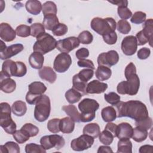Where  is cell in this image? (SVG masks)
Masks as SVG:
<instances>
[{"label": "cell", "instance_id": "26", "mask_svg": "<svg viewBox=\"0 0 153 153\" xmlns=\"http://www.w3.org/2000/svg\"><path fill=\"white\" fill-rule=\"evenodd\" d=\"M44 16L42 25H44L45 29L52 31L54 27H56L59 23L58 17L56 14H47Z\"/></svg>", "mask_w": 153, "mask_h": 153}, {"label": "cell", "instance_id": "42", "mask_svg": "<svg viewBox=\"0 0 153 153\" xmlns=\"http://www.w3.org/2000/svg\"><path fill=\"white\" fill-rule=\"evenodd\" d=\"M78 39L82 44H90L93 40V36L89 31L84 30L79 34Z\"/></svg>", "mask_w": 153, "mask_h": 153}, {"label": "cell", "instance_id": "32", "mask_svg": "<svg viewBox=\"0 0 153 153\" xmlns=\"http://www.w3.org/2000/svg\"><path fill=\"white\" fill-rule=\"evenodd\" d=\"M11 111L13 114L17 117L24 115L27 111V106L25 102L22 100L14 102L11 106Z\"/></svg>", "mask_w": 153, "mask_h": 153}, {"label": "cell", "instance_id": "16", "mask_svg": "<svg viewBox=\"0 0 153 153\" xmlns=\"http://www.w3.org/2000/svg\"><path fill=\"white\" fill-rule=\"evenodd\" d=\"M16 36V32L7 23H2L0 25V37L1 40L5 42L13 41Z\"/></svg>", "mask_w": 153, "mask_h": 153}, {"label": "cell", "instance_id": "49", "mask_svg": "<svg viewBox=\"0 0 153 153\" xmlns=\"http://www.w3.org/2000/svg\"><path fill=\"white\" fill-rule=\"evenodd\" d=\"M117 12L119 17L122 20H127L133 15L132 12L127 7H118Z\"/></svg>", "mask_w": 153, "mask_h": 153}, {"label": "cell", "instance_id": "27", "mask_svg": "<svg viewBox=\"0 0 153 153\" xmlns=\"http://www.w3.org/2000/svg\"><path fill=\"white\" fill-rule=\"evenodd\" d=\"M82 133L83 134L90 136L93 138H96L100 133V127L97 123H89L84 126Z\"/></svg>", "mask_w": 153, "mask_h": 153}, {"label": "cell", "instance_id": "55", "mask_svg": "<svg viewBox=\"0 0 153 153\" xmlns=\"http://www.w3.org/2000/svg\"><path fill=\"white\" fill-rule=\"evenodd\" d=\"M78 66L82 68H86L87 69H91L94 70L95 69L93 62L91 60L88 59H82L79 60L77 62Z\"/></svg>", "mask_w": 153, "mask_h": 153}, {"label": "cell", "instance_id": "57", "mask_svg": "<svg viewBox=\"0 0 153 153\" xmlns=\"http://www.w3.org/2000/svg\"><path fill=\"white\" fill-rule=\"evenodd\" d=\"M75 56L79 60L85 59L89 56V51L86 48H79L76 51Z\"/></svg>", "mask_w": 153, "mask_h": 153}, {"label": "cell", "instance_id": "36", "mask_svg": "<svg viewBox=\"0 0 153 153\" xmlns=\"http://www.w3.org/2000/svg\"><path fill=\"white\" fill-rule=\"evenodd\" d=\"M65 96L67 101L71 104H74L78 102L79 100H80L82 96V95L80 93H79L73 88L69 89L65 93Z\"/></svg>", "mask_w": 153, "mask_h": 153}, {"label": "cell", "instance_id": "62", "mask_svg": "<svg viewBox=\"0 0 153 153\" xmlns=\"http://www.w3.org/2000/svg\"><path fill=\"white\" fill-rule=\"evenodd\" d=\"M109 2L117 5L118 7H127L128 5V1L126 0H118V1H108Z\"/></svg>", "mask_w": 153, "mask_h": 153}, {"label": "cell", "instance_id": "1", "mask_svg": "<svg viewBox=\"0 0 153 153\" xmlns=\"http://www.w3.org/2000/svg\"><path fill=\"white\" fill-rule=\"evenodd\" d=\"M117 117H129L139 121L149 117L146 105L139 100L120 102L117 105Z\"/></svg>", "mask_w": 153, "mask_h": 153}, {"label": "cell", "instance_id": "33", "mask_svg": "<svg viewBox=\"0 0 153 153\" xmlns=\"http://www.w3.org/2000/svg\"><path fill=\"white\" fill-rule=\"evenodd\" d=\"M148 130L139 127H136L133 129V133L131 138L137 142H142L145 140L148 137Z\"/></svg>", "mask_w": 153, "mask_h": 153}, {"label": "cell", "instance_id": "45", "mask_svg": "<svg viewBox=\"0 0 153 153\" xmlns=\"http://www.w3.org/2000/svg\"><path fill=\"white\" fill-rule=\"evenodd\" d=\"M60 119L59 118H53L48 121L47 128L48 130L53 133H57L60 130Z\"/></svg>", "mask_w": 153, "mask_h": 153}, {"label": "cell", "instance_id": "25", "mask_svg": "<svg viewBox=\"0 0 153 153\" xmlns=\"http://www.w3.org/2000/svg\"><path fill=\"white\" fill-rule=\"evenodd\" d=\"M25 7L29 13L32 15H38L42 10V5L39 1L29 0L26 2Z\"/></svg>", "mask_w": 153, "mask_h": 153}, {"label": "cell", "instance_id": "44", "mask_svg": "<svg viewBox=\"0 0 153 153\" xmlns=\"http://www.w3.org/2000/svg\"><path fill=\"white\" fill-rule=\"evenodd\" d=\"M117 29L121 33L127 34L131 30V26L127 20H120L117 23Z\"/></svg>", "mask_w": 153, "mask_h": 153}, {"label": "cell", "instance_id": "59", "mask_svg": "<svg viewBox=\"0 0 153 153\" xmlns=\"http://www.w3.org/2000/svg\"><path fill=\"white\" fill-rule=\"evenodd\" d=\"M134 73H136V66L134 65V63L131 62L129 64H128L127 65V66L126 67V69L124 71L125 77L129 75H131L132 74H134Z\"/></svg>", "mask_w": 153, "mask_h": 153}, {"label": "cell", "instance_id": "14", "mask_svg": "<svg viewBox=\"0 0 153 153\" xmlns=\"http://www.w3.org/2000/svg\"><path fill=\"white\" fill-rule=\"evenodd\" d=\"M119 61V56L115 50H110L106 53H100L97 57V63L99 65L108 68L116 65Z\"/></svg>", "mask_w": 153, "mask_h": 153}, {"label": "cell", "instance_id": "61", "mask_svg": "<svg viewBox=\"0 0 153 153\" xmlns=\"http://www.w3.org/2000/svg\"><path fill=\"white\" fill-rule=\"evenodd\" d=\"M153 146L150 145H145L141 146L139 149V152L140 153H144V152H152Z\"/></svg>", "mask_w": 153, "mask_h": 153}, {"label": "cell", "instance_id": "22", "mask_svg": "<svg viewBox=\"0 0 153 153\" xmlns=\"http://www.w3.org/2000/svg\"><path fill=\"white\" fill-rule=\"evenodd\" d=\"M44 57L43 54L38 52L32 53L29 57V62L30 66L35 69H41L44 64Z\"/></svg>", "mask_w": 153, "mask_h": 153}, {"label": "cell", "instance_id": "11", "mask_svg": "<svg viewBox=\"0 0 153 153\" xmlns=\"http://www.w3.org/2000/svg\"><path fill=\"white\" fill-rule=\"evenodd\" d=\"M71 64V56L68 53H61L56 57L53 63V68L59 73H63L68 70Z\"/></svg>", "mask_w": 153, "mask_h": 153}, {"label": "cell", "instance_id": "15", "mask_svg": "<svg viewBox=\"0 0 153 153\" xmlns=\"http://www.w3.org/2000/svg\"><path fill=\"white\" fill-rule=\"evenodd\" d=\"M121 48L126 56L133 55L137 50V42L136 36L129 35L126 36L121 42Z\"/></svg>", "mask_w": 153, "mask_h": 153}, {"label": "cell", "instance_id": "51", "mask_svg": "<svg viewBox=\"0 0 153 153\" xmlns=\"http://www.w3.org/2000/svg\"><path fill=\"white\" fill-rule=\"evenodd\" d=\"M94 74V71L91 69H84L79 71L78 74V76L80 79L83 80L85 82L88 81L91 78H92Z\"/></svg>", "mask_w": 153, "mask_h": 153}, {"label": "cell", "instance_id": "40", "mask_svg": "<svg viewBox=\"0 0 153 153\" xmlns=\"http://www.w3.org/2000/svg\"><path fill=\"white\" fill-rule=\"evenodd\" d=\"M21 129L23 130L30 137L36 136L39 131L38 127L31 123H26L22 127Z\"/></svg>", "mask_w": 153, "mask_h": 153}, {"label": "cell", "instance_id": "41", "mask_svg": "<svg viewBox=\"0 0 153 153\" xmlns=\"http://www.w3.org/2000/svg\"><path fill=\"white\" fill-rule=\"evenodd\" d=\"M25 152L26 153H45L46 149L41 145L30 143L25 146Z\"/></svg>", "mask_w": 153, "mask_h": 153}, {"label": "cell", "instance_id": "46", "mask_svg": "<svg viewBox=\"0 0 153 153\" xmlns=\"http://www.w3.org/2000/svg\"><path fill=\"white\" fill-rule=\"evenodd\" d=\"M105 100L112 105H117L120 102V96L115 92H110L104 94Z\"/></svg>", "mask_w": 153, "mask_h": 153}, {"label": "cell", "instance_id": "31", "mask_svg": "<svg viewBox=\"0 0 153 153\" xmlns=\"http://www.w3.org/2000/svg\"><path fill=\"white\" fill-rule=\"evenodd\" d=\"M62 110L69 115V117L73 120L75 122L79 123L80 120V113L77 110L75 106L73 105H65L62 107Z\"/></svg>", "mask_w": 153, "mask_h": 153}, {"label": "cell", "instance_id": "60", "mask_svg": "<svg viewBox=\"0 0 153 153\" xmlns=\"http://www.w3.org/2000/svg\"><path fill=\"white\" fill-rule=\"evenodd\" d=\"M117 125H116L114 123L109 122L105 126V130H106L109 131H110L114 136V137H117L116 133H117Z\"/></svg>", "mask_w": 153, "mask_h": 153}, {"label": "cell", "instance_id": "9", "mask_svg": "<svg viewBox=\"0 0 153 153\" xmlns=\"http://www.w3.org/2000/svg\"><path fill=\"white\" fill-rule=\"evenodd\" d=\"M40 143L46 150L53 148L59 150L64 146L65 141L62 136L54 134L42 137L40 139Z\"/></svg>", "mask_w": 153, "mask_h": 153}, {"label": "cell", "instance_id": "38", "mask_svg": "<svg viewBox=\"0 0 153 153\" xmlns=\"http://www.w3.org/2000/svg\"><path fill=\"white\" fill-rule=\"evenodd\" d=\"M114 138V135L106 130H104L99 134V141L105 145H111L113 142Z\"/></svg>", "mask_w": 153, "mask_h": 153}, {"label": "cell", "instance_id": "6", "mask_svg": "<svg viewBox=\"0 0 153 153\" xmlns=\"http://www.w3.org/2000/svg\"><path fill=\"white\" fill-rule=\"evenodd\" d=\"M0 126L4 128V131L10 134H13L16 131V123L11 117V108L7 102H2L0 104Z\"/></svg>", "mask_w": 153, "mask_h": 153}, {"label": "cell", "instance_id": "18", "mask_svg": "<svg viewBox=\"0 0 153 153\" xmlns=\"http://www.w3.org/2000/svg\"><path fill=\"white\" fill-rule=\"evenodd\" d=\"M17 71V63L12 60H7L4 62L2 65L1 75L5 77L15 76Z\"/></svg>", "mask_w": 153, "mask_h": 153}, {"label": "cell", "instance_id": "20", "mask_svg": "<svg viewBox=\"0 0 153 153\" xmlns=\"http://www.w3.org/2000/svg\"><path fill=\"white\" fill-rule=\"evenodd\" d=\"M1 90L5 93L13 92L16 88L15 81L10 77H5L1 75Z\"/></svg>", "mask_w": 153, "mask_h": 153}, {"label": "cell", "instance_id": "54", "mask_svg": "<svg viewBox=\"0 0 153 153\" xmlns=\"http://www.w3.org/2000/svg\"><path fill=\"white\" fill-rule=\"evenodd\" d=\"M17 71L15 75L16 77H22L26 74L27 68L26 65L22 62H16Z\"/></svg>", "mask_w": 153, "mask_h": 153}, {"label": "cell", "instance_id": "13", "mask_svg": "<svg viewBox=\"0 0 153 153\" xmlns=\"http://www.w3.org/2000/svg\"><path fill=\"white\" fill-rule=\"evenodd\" d=\"M79 41L75 36H70L57 41L56 48L62 53H69L79 45Z\"/></svg>", "mask_w": 153, "mask_h": 153}, {"label": "cell", "instance_id": "23", "mask_svg": "<svg viewBox=\"0 0 153 153\" xmlns=\"http://www.w3.org/2000/svg\"><path fill=\"white\" fill-rule=\"evenodd\" d=\"M75 128V121L70 117H66L60 119V130L63 133H71Z\"/></svg>", "mask_w": 153, "mask_h": 153}, {"label": "cell", "instance_id": "30", "mask_svg": "<svg viewBox=\"0 0 153 153\" xmlns=\"http://www.w3.org/2000/svg\"><path fill=\"white\" fill-rule=\"evenodd\" d=\"M101 115L105 122H111L114 121L117 118V112L112 106H106L102 109Z\"/></svg>", "mask_w": 153, "mask_h": 153}, {"label": "cell", "instance_id": "39", "mask_svg": "<svg viewBox=\"0 0 153 153\" xmlns=\"http://www.w3.org/2000/svg\"><path fill=\"white\" fill-rule=\"evenodd\" d=\"M30 35L32 36L37 38L45 32V27L44 25L40 23H35L30 25Z\"/></svg>", "mask_w": 153, "mask_h": 153}, {"label": "cell", "instance_id": "34", "mask_svg": "<svg viewBox=\"0 0 153 153\" xmlns=\"http://www.w3.org/2000/svg\"><path fill=\"white\" fill-rule=\"evenodd\" d=\"M153 20L152 19H149L145 21L143 24V29L142 32L148 38L149 44L151 47H152V34H153Z\"/></svg>", "mask_w": 153, "mask_h": 153}, {"label": "cell", "instance_id": "4", "mask_svg": "<svg viewBox=\"0 0 153 153\" xmlns=\"http://www.w3.org/2000/svg\"><path fill=\"white\" fill-rule=\"evenodd\" d=\"M127 81L120 82L117 87V92L120 94L136 95L139 88L140 79L136 73L126 76Z\"/></svg>", "mask_w": 153, "mask_h": 153}, {"label": "cell", "instance_id": "28", "mask_svg": "<svg viewBox=\"0 0 153 153\" xmlns=\"http://www.w3.org/2000/svg\"><path fill=\"white\" fill-rule=\"evenodd\" d=\"M118 153H131L132 152V143L130 139L123 138L120 139L118 142Z\"/></svg>", "mask_w": 153, "mask_h": 153}, {"label": "cell", "instance_id": "19", "mask_svg": "<svg viewBox=\"0 0 153 153\" xmlns=\"http://www.w3.org/2000/svg\"><path fill=\"white\" fill-rule=\"evenodd\" d=\"M133 127L128 123H121L117 126V137L120 139L131 137L133 133Z\"/></svg>", "mask_w": 153, "mask_h": 153}, {"label": "cell", "instance_id": "53", "mask_svg": "<svg viewBox=\"0 0 153 153\" xmlns=\"http://www.w3.org/2000/svg\"><path fill=\"white\" fill-rule=\"evenodd\" d=\"M103 41L109 45H113L117 42V35L115 32H112L103 35Z\"/></svg>", "mask_w": 153, "mask_h": 153}, {"label": "cell", "instance_id": "58", "mask_svg": "<svg viewBox=\"0 0 153 153\" xmlns=\"http://www.w3.org/2000/svg\"><path fill=\"white\" fill-rule=\"evenodd\" d=\"M136 38L137 39V45H143L146 44L147 42H149L148 38L143 33L142 30L137 33L136 35Z\"/></svg>", "mask_w": 153, "mask_h": 153}, {"label": "cell", "instance_id": "63", "mask_svg": "<svg viewBox=\"0 0 153 153\" xmlns=\"http://www.w3.org/2000/svg\"><path fill=\"white\" fill-rule=\"evenodd\" d=\"M97 152V153H103V152L112 153L113 151L109 146H108L107 145H105V146H99Z\"/></svg>", "mask_w": 153, "mask_h": 153}, {"label": "cell", "instance_id": "3", "mask_svg": "<svg viewBox=\"0 0 153 153\" xmlns=\"http://www.w3.org/2000/svg\"><path fill=\"white\" fill-rule=\"evenodd\" d=\"M116 26V22L112 17H106L105 19L94 17L90 23L91 28L97 33L102 36L115 32Z\"/></svg>", "mask_w": 153, "mask_h": 153}, {"label": "cell", "instance_id": "52", "mask_svg": "<svg viewBox=\"0 0 153 153\" xmlns=\"http://www.w3.org/2000/svg\"><path fill=\"white\" fill-rule=\"evenodd\" d=\"M152 124V118L149 117L148 118L139 121H135V126L136 127H139L146 130H149L151 128Z\"/></svg>", "mask_w": 153, "mask_h": 153}, {"label": "cell", "instance_id": "8", "mask_svg": "<svg viewBox=\"0 0 153 153\" xmlns=\"http://www.w3.org/2000/svg\"><path fill=\"white\" fill-rule=\"evenodd\" d=\"M29 91L26 95V100L30 105H35L40 97L45 92L47 87L39 81H34L28 85Z\"/></svg>", "mask_w": 153, "mask_h": 153}, {"label": "cell", "instance_id": "35", "mask_svg": "<svg viewBox=\"0 0 153 153\" xmlns=\"http://www.w3.org/2000/svg\"><path fill=\"white\" fill-rule=\"evenodd\" d=\"M0 151L2 153H19L20 149L17 143L13 141L6 142L4 145L0 146Z\"/></svg>", "mask_w": 153, "mask_h": 153}, {"label": "cell", "instance_id": "7", "mask_svg": "<svg viewBox=\"0 0 153 153\" xmlns=\"http://www.w3.org/2000/svg\"><path fill=\"white\" fill-rule=\"evenodd\" d=\"M51 104L50 98L45 94H42L35 103L34 117L39 122L45 121L50 116Z\"/></svg>", "mask_w": 153, "mask_h": 153}, {"label": "cell", "instance_id": "10", "mask_svg": "<svg viewBox=\"0 0 153 153\" xmlns=\"http://www.w3.org/2000/svg\"><path fill=\"white\" fill-rule=\"evenodd\" d=\"M94 143V138L87 134H82L71 142V148L75 151H82L91 148Z\"/></svg>", "mask_w": 153, "mask_h": 153}, {"label": "cell", "instance_id": "50", "mask_svg": "<svg viewBox=\"0 0 153 153\" xmlns=\"http://www.w3.org/2000/svg\"><path fill=\"white\" fill-rule=\"evenodd\" d=\"M68 32V27L64 23H59L52 30L53 34L56 36H60L65 35Z\"/></svg>", "mask_w": 153, "mask_h": 153}, {"label": "cell", "instance_id": "47", "mask_svg": "<svg viewBox=\"0 0 153 153\" xmlns=\"http://www.w3.org/2000/svg\"><path fill=\"white\" fill-rule=\"evenodd\" d=\"M16 35L20 37L26 38L30 35V26L25 25H20L16 29Z\"/></svg>", "mask_w": 153, "mask_h": 153}, {"label": "cell", "instance_id": "29", "mask_svg": "<svg viewBox=\"0 0 153 153\" xmlns=\"http://www.w3.org/2000/svg\"><path fill=\"white\" fill-rule=\"evenodd\" d=\"M111 69L105 66H98L95 72V75L96 78L100 81H105L109 79L111 76Z\"/></svg>", "mask_w": 153, "mask_h": 153}, {"label": "cell", "instance_id": "21", "mask_svg": "<svg viewBox=\"0 0 153 153\" xmlns=\"http://www.w3.org/2000/svg\"><path fill=\"white\" fill-rule=\"evenodd\" d=\"M40 78L50 83H54L57 78V75L54 70L50 66H44L39 71Z\"/></svg>", "mask_w": 153, "mask_h": 153}, {"label": "cell", "instance_id": "43", "mask_svg": "<svg viewBox=\"0 0 153 153\" xmlns=\"http://www.w3.org/2000/svg\"><path fill=\"white\" fill-rule=\"evenodd\" d=\"M13 136L15 140L17 143L20 144L24 143L27 140H28L30 138V137L21 128L19 130H16L13 134Z\"/></svg>", "mask_w": 153, "mask_h": 153}, {"label": "cell", "instance_id": "48", "mask_svg": "<svg viewBox=\"0 0 153 153\" xmlns=\"http://www.w3.org/2000/svg\"><path fill=\"white\" fill-rule=\"evenodd\" d=\"M146 17V13L142 11H136L132 15L130 21L134 24H140L145 21Z\"/></svg>", "mask_w": 153, "mask_h": 153}, {"label": "cell", "instance_id": "24", "mask_svg": "<svg viewBox=\"0 0 153 153\" xmlns=\"http://www.w3.org/2000/svg\"><path fill=\"white\" fill-rule=\"evenodd\" d=\"M72 85L73 88L80 93L82 96L85 95L87 94V82L84 81L79 77L77 74H75L72 78Z\"/></svg>", "mask_w": 153, "mask_h": 153}, {"label": "cell", "instance_id": "17", "mask_svg": "<svg viewBox=\"0 0 153 153\" xmlns=\"http://www.w3.org/2000/svg\"><path fill=\"white\" fill-rule=\"evenodd\" d=\"M108 84L94 79L90 81L87 85V94H100L108 88Z\"/></svg>", "mask_w": 153, "mask_h": 153}, {"label": "cell", "instance_id": "37", "mask_svg": "<svg viewBox=\"0 0 153 153\" xmlns=\"http://www.w3.org/2000/svg\"><path fill=\"white\" fill-rule=\"evenodd\" d=\"M42 10V13L44 16L50 14H53L56 15L57 8L54 2L52 1H47L43 4Z\"/></svg>", "mask_w": 153, "mask_h": 153}, {"label": "cell", "instance_id": "2", "mask_svg": "<svg viewBox=\"0 0 153 153\" xmlns=\"http://www.w3.org/2000/svg\"><path fill=\"white\" fill-rule=\"evenodd\" d=\"M99 104L94 99L85 98L78 104V108L81 111V122L86 123L94 119L96 111L99 109Z\"/></svg>", "mask_w": 153, "mask_h": 153}, {"label": "cell", "instance_id": "12", "mask_svg": "<svg viewBox=\"0 0 153 153\" xmlns=\"http://www.w3.org/2000/svg\"><path fill=\"white\" fill-rule=\"evenodd\" d=\"M24 48L22 44H15L7 47L2 40L1 41L0 58L2 60H5L11 58L13 56L20 53Z\"/></svg>", "mask_w": 153, "mask_h": 153}, {"label": "cell", "instance_id": "56", "mask_svg": "<svg viewBox=\"0 0 153 153\" xmlns=\"http://www.w3.org/2000/svg\"><path fill=\"white\" fill-rule=\"evenodd\" d=\"M150 54H151L150 49L146 47H143L139 50L137 53V56L139 59L145 60V59H146L150 56Z\"/></svg>", "mask_w": 153, "mask_h": 153}, {"label": "cell", "instance_id": "5", "mask_svg": "<svg viewBox=\"0 0 153 153\" xmlns=\"http://www.w3.org/2000/svg\"><path fill=\"white\" fill-rule=\"evenodd\" d=\"M57 41L51 35L44 32L36 38V41L33 46V50L45 54L56 48Z\"/></svg>", "mask_w": 153, "mask_h": 153}]
</instances>
